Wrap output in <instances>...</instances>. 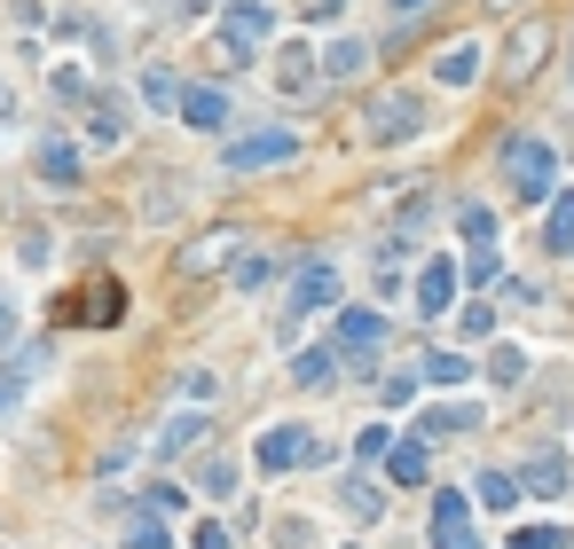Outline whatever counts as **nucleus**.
I'll use <instances>...</instances> for the list:
<instances>
[{
    "mask_svg": "<svg viewBox=\"0 0 574 549\" xmlns=\"http://www.w3.org/2000/svg\"><path fill=\"white\" fill-rule=\"evenodd\" d=\"M276 40V9H268V0H228V9H221V48L228 55H260Z\"/></svg>",
    "mask_w": 574,
    "mask_h": 549,
    "instance_id": "f257e3e1",
    "label": "nucleus"
},
{
    "mask_svg": "<svg viewBox=\"0 0 574 549\" xmlns=\"http://www.w3.org/2000/svg\"><path fill=\"white\" fill-rule=\"evenodd\" d=\"M253 464H260V472H299V464H322V447H315L307 424H268V432L253 439Z\"/></svg>",
    "mask_w": 574,
    "mask_h": 549,
    "instance_id": "f03ea898",
    "label": "nucleus"
},
{
    "mask_svg": "<svg viewBox=\"0 0 574 549\" xmlns=\"http://www.w3.org/2000/svg\"><path fill=\"white\" fill-rule=\"evenodd\" d=\"M362 134H370V142H418V134H426V103H418V95H370Z\"/></svg>",
    "mask_w": 574,
    "mask_h": 549,
    "instance_id": "7ed1b4c3",
    "label": "nucleus"
},
{
    "mask_svg": "<svg viewBox=\"0 0 574 549\" xmlns=\"http://www.w3.org/2000/svg\"><path fill=\"white\" fill-rule=\"evenodd\" d=\"M504 173H512V189H520V205H543L551 197V142H535V134H520L512 149H504Z\"/></svg>",
    "mask_w": 574,
    "mask_h": 549,
    "instance_id": "20e7f679",
    "label": "nucleus"
},
{
    "mask_svg": "<svg viewBox=\"0 0 574 549\" xmlns=\"http://www.w3.org/2000/svg\"><path fill=\"white\" fill-rule=\"evenodd\" d=\"M433 549H480L472 495H441V503H433Z\"/></svg>",
    "mask_w": 574,
    "mask_h": 549,
    "instance_id": "39448f33",
    "label": "nucleus"
},
{
    "mask_svg": "<svg viewBox=\"0 0 574 549\" xmlns=\"http://www.w3.org/2000/svg\"><path fill=\"white\" fill-rule=\"evenodd\" d=\"M284 157H299V134H284V126H268L253 142H228V173H260V165H284Z\"/></svg>",
    "mask_w": 574,
    "mask_h": 549,
    "instance_id": "423d86ee",
    "label": "nucleus"
},
{
    "mask_svg": "<svg viewBox=\"0 0 574 549\" xmlns=\"http://www.w3.org/2000/svg\"><path fill=\"white\" fill-rule=\"evenodd\" d=\"M339 370H347L339 345H307V353H291V385H299V393H331Z\"/></svg>",
    "mask_w": 574,
    "mask_h": 549,
    "instance_id": "0eeeda50",
    "label": "nucleus"
},
{
    "mask_svg": "<svg viewBox=\"0 0 574 549\" xmlns=\"http://www.w3.org/2000/svg\"><path fill=\"white\" fill-rule=\"evenodd\" d=\"M331 299H339V267L307 259V267H299V283H291V314H315V307H331Z\"/></svg>",
    "mask_w": 574,
    "mask_h": 549,
    "instance_id": "6e6552de",
    "label": "nucleus"
},
{
    "mask_svg": "<svg viewBox=\"0 0 574 549\" xmlns=\"http://www.w3.org/2000/svg\"><path fill=\"white\" fill-rule=\"evenodd\" d=\"M197 134H221L228 126V95H221V86H182V103H174Z\"/></svg>",
    "mask_w": 574,
    "mask_h": 549,
    "instance_id": "1a4fd4ad",
    "label": "nucleus"
},
{
    "mask_svg": "<svg viewBox=\"0 0 574 549\" xmlns=\"http://www.w3.org/2000/svg\"><path fill=\"white\" fill-rule=\"evenodd\" d=\"M512 479H520V495H566V455H558V447H543V455H527Z\"/></svg>",
    "mask_w": 574,
    "mask_h": 549,
    "instance_id": "9d476101",
    "label": "nucleus"
},
{
    "mask_svg": "<svg viewBox=\"0 0 574 549\" xmlns=\"http://www.w3.org/2000/svg\"><path fill=\"white\" fill-rule=\"evenodd\" d=\"M386 472H393V487H426V479H433L426 439H393V447H386Z\"/></svg>",
    "mask_w": 574,
    "mask_h": 549,
    "instance_id": "9b49d317",
    "label": "nucleus"
},
{
    "mask_svg": "<svg viewBox=\"0 0 574 549\" xmlns=\"http://www.w3.org/2000/svg\"><path fill=\"white\" fill-rule=\"evenodd\" d=\"M433 79H441V86H472V79H480V40L441 48V55H433Z\"/></svg>",
    "mask_w": 574,
    "mask_h": 549,
    "instance_id": "f8f14e48",
    "label": "nucleus"
},
{
    "mask_svg": "<svg viewBox=\"0 0 574 549\" xmlns=\"http://www.w3.org/2000/svg\"><path fill=\"white\" fill-rule=\"evenodd\" d=\"M378 338H386V314H378V307H347V314H339V345H347V353H370Z\"/></svg>",
    "mask_w": 574,
    "mask_h": 549,
    "instance_id": "ddd939ff",
    "label": "nucleus"
},
{
    "mask_svg": "<svg viewBox=\"0 0 574 549\" xmlns=\"http://www.w3.org/2000/svg\"><path fill=\"white\" fill-rule=\"evenodd\" d=\"M449 299H457V259H433V267L418 274V307H426V314H449Z\"/></svg>",
    "mask_w": 574,
    "mask_h": 549,
    "instance_id": "4468645a",
    "label": "nucleus"
},
{
    "mask_svg": "<svg viewBox=\"0 0 574 549\" xmlns=\"http://www.w3.org/2000/svg\"><path fill=\"white\" fill-rule=\"evenodd\" d=\"M339 510H347L355 526H378V518H386V495H378L370 479H339Z\"/></svg>",
    "mask_w": 574,
    "mask_h": 549,
    "instance_id": "2eb2a0df",
    "label": "nucleus"
},
{
    "mask_svg": "<svg viewBox=\"0 0 574 549\" xmlns=\"http://www.w3.org/2000/svg\"><path fill=\"white\" fill-rule=\"evenodd\" d=\"M543 55H551V24H527V32H512V79H527Z\"/></svg>",
    "mask_w": 574,
    "mask_h": 549,
    "instance_id": "dca6fc26",
    "label": "nucleus"
},
{
    "mask_svg": "<svg viewBox=\"0 0 574 549\" xmlns=\"http://www.w3.org/2000/svg\"><path fill=\"white\" fill-rule=\"evenodd\" d=\"M362 63H370V48H362V40H331V48L315 55V71H331V79H355Z\"/></svg>",
    "mask_w": 574,
    "mask_h": 549,
    "instance_id": "f3484780",
    "label": "nucleus"
},
{
    "mask_svg": "<svg viewBox=\"0 0 574 549\" xmlns=\"http://www.w3.org/2000/svg\"><path fill=\"white\" fill-rule=\"evenodd\" d=\"M40 180H79V142H40Z\"/></svg>",
    "mask_w": 574,
    "mask_h": 549,
    "instance_id": "a211bd4d",
    "label": "nucleus"
},
{
    "mask_svg": "<svg viewBox=\"0 0 574 549\" xmlns=\"http://www.w3.org/2000/svg\"><path fill=\"white\" fill-rule=\"evenodd\" d=\"M88 103H95V118H88V134H95L103 149H119V142H126V111H119L111 95H88Z\"/></svg>",
    "mask_w": 574,
    "mask_h": 549,
    "instance_id": "6ab92c4d",
    "label": "nucleus"
},
{
    "mask_svg": "<svg viewBox=\"0 0 574 549\" xmlns=\"http://www.w3.org/2000/svg\"><path fill=\"white\" fill-rule=\"evenodd\" d=\"M472 503H480V510H512V503H520V479H512V472H480Z\"/></svg>",
    "mask_w": 574,
    "mask_h": 549,
    "instance_id": "aec40b11",
    "label": "nucleus"
},
{
    "mask_svg": "<svg viewBox=\"0 0 574 549\" xmlns=\"http://www.w3.org/2000/svg\"><path fill=\"white\" fill-rule=\"evenodd\" d=\"M426 377H433V385H472V361L449 353V345H433V353H426Z\"/></svg>",
    "mask_w": 574,
    "mask_h": 549,
    "instance_id": "412c9836",
    "label": "nucleus"
},
{
    "mask_svg": "<svg viewBox=\"0 0 574 549\" xmlns=\"http://www.w3.org/2000/svg\"><path fill=\"white\" fill-rule=\"evenodd\" d=\"M276 79L291 86V95H307V86H315V55H307V48H284V55H276Z\"/></svg>",
    "mask_w": 574,
    "mask_h": 549,
    "instance_id": "4be33fe9",
    "label": "nucleus"
},
{
    "mask_svg": "<svg viewBox=\"0 0 574 549\" xmlns=\"http://www.w3.org/2000/svg\"><path fill=\"white\" fill-rule=\"evenodd\" d=\"M551 197L558 205H551V228L543 236H551V251H574V189H551Z\"/></svg>",
    "mask_w": 574,
    "mask_h": 549,
    "instance_id": "5701e85b",
    "label": "nucleus"
},
{
    "mask_svg": "<svg viewBox=\"0 0 574 549\" xmlns=\"http://www.w3.org/2000/svg\"><path fill=\"white\" fill-rule=\"evenodd\" d=\"M142 103H150V111H174V103H182V79H174V71H142Z\"/></svg>",
    "mask_w": 574,
    "mask_h": 549,
    "instance_id": "b1692460",
    "label": "nucleus"
},
{
    "mask_svg": "<svg viewBox=\"0 0 574 549\" xmlns=\"http://www.w3.org/2000/svg\"><path fill=\"white\" fill-rule=\"evenodd\" d=\"M488 377H496V385H520V377H527V353H520V345H496V353H488Z\"/></svg>",
    "mask_w": 574,
    "mask_h": 549,
    "instance_id": "393cba45",
    "label": "nucleus"
},
{
    "mask_svg": "<svg viewBox=\"0 0 574 549\" xmlns=\"http://www.w3.org/2000/svg\"><path fill=\"white\" fill-rule=\"evenodd\" d=\"M126 549H174V541H166V518H134V526H126Z\"/></svg>",
    "mask_w": 574,
    "mask_h": 549,
    "instance_id": "a878e982",
    "label": "nucleus"
},
{
    "mask_svg": "<svg viewBox=\"0 0 574 549\" xmlns=\"http://www.w3.org/2000/svg\"><path fill=\"white\" fill-rule=\"evenodd\" d=\"M197 432H205V416H174V424H166V439H157V455H182Z\"/></svg>",
    "mask_w": 574,
    "mask_h": 549,
    "instance_id": "bb28decb",
    "label": "nucleus"
},
{
    "mask_svg": "<svg viewBox=\"0 0 574 549\" xmlns=\"http://www.w3.org/2000/svg\"><path fill=\"white\" fill-rule=\"evenodd\" d=\"M378 393H386V408H409V401H418V370H393Z\"/></svg>",
    "mask_w": 574,
    "mask_h": 549,
    "instance_id": "cd10ccee",
    "label": "nucleus"
},
{
    "mask_svg": "<svg viewBox=\"0 0 574 549\" xmlns=\"http://www.w3.org/2000/svg\"><path fill=\"white\" fill-rule=\"evenodd\" d=\"M268 274H276V259H268V251H244V267H236V283H244V291H260Z\"/></svg>",
    "mask_w": 574,
    "mask_h": 549,
    "instance_id": "c85d7f7f",
    "label": "nucleus"
},
{
    "mask_svg": "<svg viewBox=\"0 0 574 549\" xmlns=\"http://www.w3.org/2000/svg\"><path fill=\"white\" fill-rule=\"evenodd\" d=\"M512 549H566V534H558V526H520Z\"/></svg>",
    "mask_w": 574,
    "mask_h": 549,
    "instance_id": "c756f323",
    "label": "nucleus"
},
{
    "mask_svg": "<svg viewBox=\"0 0 574 549\" xmlns=\"http://www.w3.org/2000/svg\"><path fill=\"white\" fill-rule=\"evenodd\" d=\"M142 503H150V518H174V510H182V503H189V495H182V487H166V479H157V487H150V495H142Z\"/></svg>",
    "mask_w": 574,
    "mask_h": 549,
    "instance_id": "7c9ffc66",
    "label": "nucleus"
},
{
    "mask_svg": "<svg viewBox=\"0 0 574 549\" xmlns=\"http://www.w3.org/2000/svg\"><path fill=\"white\" fill-rule=\"evenodd\" d=\"M457 228H464L472 244H488V228H496V213H488V205H464V213H457Z\"/></svg>",
    "mask_w": 574,
    "mask_h": 549,
    "instance_id": "2f4dec72",
    "label": "nucleus"
},
{
    "mask_svg": "<svg viewBox=\"0 0 574 549\" xmlns=\"http://www.w3.org/2000/svg\"><path fill=\"white\" fill-rule=\"evenodd\" d=\"M464 274H472V283H496V251L472 244V251H464Z\"/></svg>",
    "mask_w": 574,
    "mask_h": 549,
    "instance_id": "473e14b6",
    "label": "nucleus"
},
{
    "mask_svg": "<svg viewBox=\"0 0 574 549\" xmlns=\"http://www.w3.org/2000/svg\"><path fill=\"white\" fill-rule=\"evenodd\" d=\"M205 495L228 503V495H236V472H228V464H205Z\"/></svg>",
    "mask_w": 574,
    "mask_h": 549,
    "instance_id": "72a5a7b5",
    "label": "nucleus"
},
{
    "mask_svg": "<svg viewBox=\"0 0 574 549\" xmlns=\"http://www.w3.org/2000/svg\"><path fill=\"white\" fill-rule=\"evenodd\" d=\"M457 330H464V338H488V330H496V314H488V307H464Z\"/></svg>",
    "mask_w": 574,
    "mask_h": 549,
    "instance_id": "f704fd0d",
    "label": "nucleus"
},
{
    "mask_svg": "<svg viewBox=\"0 0 574 549\" xmlns=\"http://www.w3.org/2000/svg\"><path fill=\"white\" fill-rule=\"evenodd\" d=\"M386 447H393V439H386V424H370V432L355 439V455H362V464H378V455H386Z\"/></svg>",
    "mask_w": 574,
    "mask_h": 549,
    "instance_id": "c9c22d12",
    "label": "nucleus"
},
{
    "mask_svg": "<svg viewBox=\"0 0 574 549\" xmlns=\"http://www.w3.org/2000/svg\"><path fill=\"white\" fill-rule=\"evenodd\" d=\"M386 9H393V17H401V24H418V17H426V9H433V0H386Z\"/></svg>",
    "mask_w": 574,
    "mask_h": 549,
    "instance_id": "e433bc0d",
    "label": "nucleus"
},
{
    "mask_svg": "<svg viewBox=\"0 0 574 549\" xmlns=\"http://www.w3.org/2000/svg\"><path fill=\"white\" fill-rule=\"evenodd\" d=\"M189 549H228V526H197V541Z\"/></svg>",
    "mask_w": 574,
    "mask_h": 549,
    "instance_id": "4c0bfd02",
    "label": "nucleus"
},
{
    "mask_svg": "<svg viewBox=\"0 0 574 549\" xmlns=\"http://www.w3.org/2000/svg\"><path fill=\"white\" fill-rule=\"evenodd\" d=\"M339 9H347V0H315V9H307V17H315V24H331Z\"/></svg>",
    "mask_w": 574,
    "mask_h": 549,
    "instance_id": "58836bf2",
    "label": "nucleus"
},
{
    "mask_svg": "<svg viewBox=\"0 0 574 549\" xmlns=\"http://www.w3.org/2000/svg\"><path fill=\"white\" fill-rule=\"evenodd\" d=\"M0 118H17V86L9 79H0Z\"/></svg>",
    "mask_w": 574,
    "mask_h": 549,
    "instance_id": "ea45409f",
    "label": "nucleus"
},
{
    "mask_svg": "<svg viewBox=\"0 0 574 549\" xmlns=\"http://www.w3.org/2000/svg\"><path fill=\"white\" fill-rule=\"evenodd\" d=\"M9 338H17V314H9V307H0V345H9Z\"/></svg>",
    "mask_w": 574,
    "mask_h": 549,
    "instance_id": "a19ab883",
    "label": "nucleus"
}]
</instances>
